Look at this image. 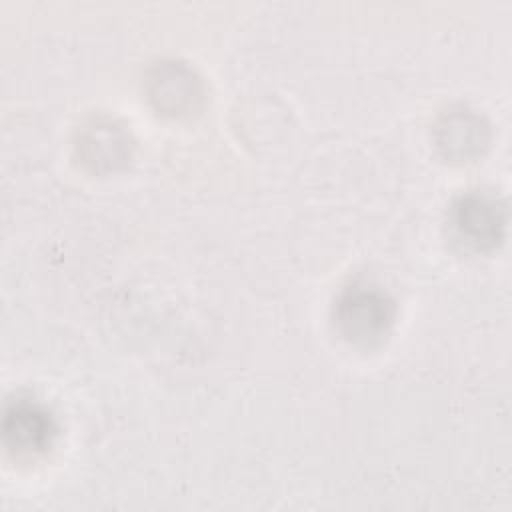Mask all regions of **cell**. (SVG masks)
Masks as SVG:
<instances>
[{
	"instance_id": "1",
	"label": "cell",
	"mask_w": 512,
	"mask_h": 512,
	"mask_svg": "<svg viewBox=\"0 0 512 512\" xmlns=\"http://www.w3.org/2000/svg\"><path fill=\"white\" fill-rule=\"evenodd\" d=\"M392 318V300L372 286H350L336 302V322L342 334L354 342L370 344L382 338Z\"/></svg>"
},
{
	"instance_id": "5",
	"label": "cell",
	"mask_w": 512,
	"mask_h": 512,
	"mask_svg": "<svg viewBox=\"0 0 512 512\" xmlns=\"http://www.w3.org/2000/svg\"><path fill=\"white\" fill-rule=\"evenodd\" d=\"M82 162L94 170H112L130 154L128 134L112 120H94L88 124L78 142Z\"/></svg>"
},
{
	"instance_id": "6",
	"label": "cell",
	"mask_w": 512,
	"mask_h": 512,
	"mask_svg": "<svg viewBox=\"0 0 512 512\" xmlns=\"http://www.w3.org/2000/svg\"><path fill=\"white\" fill-rule=\"evenodd\" d=\"M486 144V126L480 118L468 110L450 112L438 124V146L444 148L446 156L468 158L480 152Z\"/></svg>"
},
{
	"instance_id": "2",
	"label": "cell",
	"mask_w": 512,
	"mask_h": 512,
	"mask_svg": "<svg viewBox=\"0 0 512 512\" xmlns=\"http://www.w3.org/2000/svg\"><path fill=\"white\" fill-rule=\"evenodd\" d=\"M2 432L10 450L32 454L50 446L56 424L44 406L30 400H14L6 406Z\"/></svg>"
},
{
	"instance_id": "3",
	"label": "cell",
	"mask_w": 512,
	"mask_h": 512,
	"mask_svg": "<svg viewBox=\"0 0 512 512\" xmlns=\"http://www.w3.org/2000/svg\"><path fill=\"white\" fill-rule=\"evenodd\" d=\"M454 224L466 244L490 248L502 236L504 208L496 198L472 192L456 202Z\"/></svg>"
},
{
	"instance_id": "4",
	"label": "cell",
	"mask_w": 512,
	"mask_h": 512,
	"mask_svg": "<svg viewBox=\"0 0 512 512\" xmlns=\"http://www.w3.org/2000/svg\"><path fill=\"white\" fill-rule=\"evenodd\" d=\"M148 94L154 106L166 114H184L200 98V82L180 62H162L148 76Z\"/></svg>"
}]
</instances>
